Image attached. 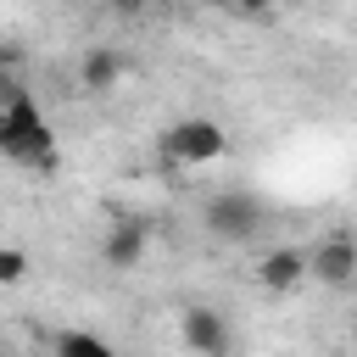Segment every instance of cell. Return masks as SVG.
I'll return each instance as SVG.
<instances>
[{
    "mask_svg": "<svg viewBox=\"0 0 357 357\" xmlns=\"http://www.w3.org/2000/svg\"><path fill=\"white\" fill-rule=\"evenodd\" d=\"M0 156L28 167V173L56 167V128L39 112V100L17 84H0Z\"/></svg>",
    "mask_w": 357,
    "mask_h": 357,
    "instance_id": "obj_1",
    "label": "cell"
},
{
    "mask_svg": "<svg viewBox=\"0 0 357 357\" xmlns=\"http://www.w3.org/2000/svg\"><path fill=\"white\" fill-rule=\"evenodd\" d=\"M223 151H229V134L212 117H178L173 128H162V162L173 167H206Z\"/></svg>",
    "mask_w": 357,
    "mask_h": 357,
    "instance_id": "obj_2",
    "label": "cell"
},
{
    "mask_svg": "<svg viewBox=\"0 0 357 357\" xmlns=\"http://www.w3.org/2000/svg\"><path fill=\"white\" fill-rule=\"evenodd\" d=\"M201 223H206L212 240H251V234L268 223V206H262V195H251V190H218V195L201 206Z\"/></svg>",
    "mask_w": 357,
    "mask_h": 357,
    "instance_id": "obj_3",
    "label": "cell"
},
{
    "mask_svg": "<svg viewBox=\"0 0 357 357\" xmlns=\"http://www.w3.org/2000/svg\"><path fill=\"white\" fill-rule=\"evenodd\" d=\"M307 279L329 284V290H346L357 279V240L351 234H324L312 251H307Z\"/></svg>",
    "mask_w": 357,
    "mask_h": 357,
    "instance_id": "obj_4",
    "label": "cell"
},
{
    "mask_svg": "<svg viewBox=\"0 0 357 357\" xmlns=\"http://www.w3.org/2000/svg\"><path fill=\"white\" fill-rule=\"evenodd\" d=\"M178 335H184V346H190L195 357H234V335H229L223 312H212V307H201V301L178 312Z\"/></svg>",
    "mask_w": 357,
    "mask_h": 357,
    "instance_id": "obj_5",
    "label": "cell"
},
{
    "mask_svg": "<svg viewBox=\"0 0 357 357\" xmlns=\"http://www.w3.org/2000/svg\"><path fill=\"white\" fill-rule=\"evenodd\" d=\"M145 245H151V229H145L139 218H117V223L106 229V240H100V262H106L112 273H128V268H139Z\"/></svg>",
    "mask_w": 357,
    "mask_h": 357,
    "instance_id": "obj_6",
    "label": "cell"
},
{
    "mask_svg": "<svg viewBox=\"0 0 357 357\" xmlns=\"http://www.w3.org/2000/svg\"><path fill=\"white\" fill-rule=\"evenodd\" d=\"M123 73H128V56H123V50H112V45H89V50H84V61H78V84H84L89 95H112Z\"/></svg>",
    "mask_w": 357,
    "mask_h": 357,
    "instance_id": "obj_7",
    "label": "cell"
},
{
    "mask_svg": "<svg viewBox=\"0 0 357 357\" xmlns=\"http://www.w3.org/2000/svg\"><path fill=\"white\" fill-rule=\"evenodd\" d=\"M301 279H307V251L301 245H273L257 262V284L262 290H296Z\"/></svg>",
    "mask_w": 357,
    "mask_h": 357,
    "instance_id": "obj_8",
    "label": "cell"
},
{
    "mask_svg": "<svg viewBox=\"0 0 357 357\" xmlns=\"http://www.w3.org/2000/svg\"><path fill=\"white\" fill-rule=\"evenodd\" d=\"M50 357H123L112 340L89 335V329H56L50 335Z\"/></svg>",
    "mask_w": 357,
    "mask_h": 357,
    "instance_id": "obj_9",
    "label": "cell"
},
{
    "mask_svg": "<svg viewBox=\"0 0 357 357\" xmlns=\"http://www.w3.org/2000/svg\"><path fill=\"white\" fill-rule=\"evenodd\" d=\"M28 279V251L22 245H0V284H22Z\"/></svg>",
    "mask_w": 357,
    "mask_h": 357,
    "instance_id": "obj_10",
    "label": "cell"
}]
</instances>
